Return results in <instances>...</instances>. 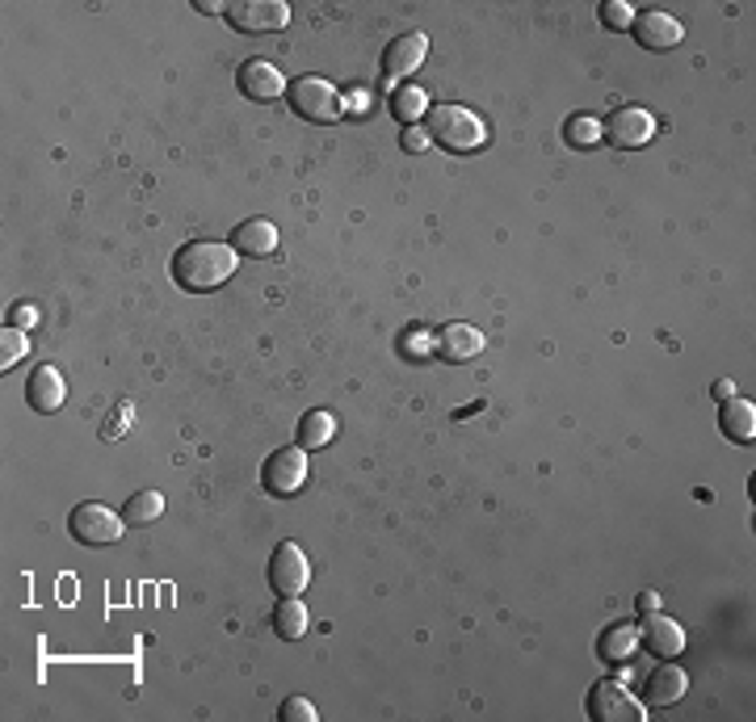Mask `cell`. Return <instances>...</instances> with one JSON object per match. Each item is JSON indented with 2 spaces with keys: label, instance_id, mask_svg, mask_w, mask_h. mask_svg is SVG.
<instances>
[{
  "label": "cell",
  "instance_id": "1",
  "mask_svg": "<svg viewBox=\"0 0 756 722\" xmlns=\"http://www.w3.org/2000/svg\"><path fill=\"white\" fill-rule=\"evenodd\" d=\"M236 248L232 244H218V240H189L186 248H177L173 257V282L186 291V295H211L218 291L232 273H236Z\"/></svg>",
  "mask_w": 756,
  "mask_h": 722
},
{
  "label": "cell",
  "instance_id": "2",
  "mask_svg": "<svg viewBox=\"0 0 756 722\" xmlns=\"http://www.w3.org/2000/svg\"><path fill=\"white\" fill-rule=\"evenodd\" d=\"M425 131H429V143L446 147L450 156H471L487 143L484 118L471 114L466 106H429Z\"/></svg>",
  "mask_w": 756,
  "mask_h": 722
},
{
  "label": "cell",
  "instance_id": "3",
  "mask_svg": "<svg viewBox=\"0 0 756 722\" xmlns=\"http://www.w3.org/2000/svg\"><path fill=\"white\" fill-rule=\"evenodd\" d=\"M286 102L295 109L298 118H307V122H341L345 118V102H341V93L332 88L328 81L320 76H298V81L286 84Z\"/></svg>",
  "mask_w": 756,
  "mask_h": 722
},
{
  "label": "cell",
  "instance_id": "4",
  "mask_svg": "<svg viewBox=\"0 0 756 722\" xmlns=\"http://www.w3.org/2000/svg\"><path fill=\"white\" fill-rule=\"evenodd\" d=\"M589 719L593 722H643L648 706L639 697H630V689L622 680H596L589 689Z\"/></svg>",
  "mask_w": 756,
  "mask_h": 722
},
{
  "label": "cell",
  "instance_id": "5",
  "mask_svg": "<svg viewBox=\"0 0 756 722\" xmlns=\"http://www.w3.org/2000/svg\"><path fill=\"white\" fill-rule=\"evenodd\" d=\"M122 517L106 505H97V500H88V505H76L72 517H68V530L72 537L81 542V546H114L118 537H122Z\"/></svg>",
  "mask_w": 756,
  "mask_h": 722
},
{
  "label": "cell",
  "instance_id": "6",
  "mask_svg": "<svg viewBox=\"0 0 756 722\" xmlns=\"http://www.w3.org/2000/svg\"><path fill=\"white\" fill-rule=\"evenodd\" d=\"M601 139L614 143L622 152H635V147H648L655 139V118L643 106H618L605 122H601Z\"/></svg>",
  "mask_w": 756,
  "mask_h": 722
},
{
  "label": "cell",
  "instance_id": "7",
  "mask_svg": "<svg viewBox=\"0 0 756 722\" xmlns=\"http://www.w3.org/2000/svg\"><path fill=\"white\" fill-rule=\"evenodd\" d=\"M223 13H227V26L240 29V34H273V29H286V22H291V9L282 0H236Z\"/></svg>",
  "mask_w": 756,
  "mask_h": 722
},
{
  "label": "cell",
  "instance_id": "8",
  "mask_svg": "<svg viewBox=\"0 0 756 722\" xmlns=\"http://www.w3.org/2000/svg\"><path fill=\"white\" fill-rule=\"evenodd\" d=\"M307 480V450L303 446H291V450H277V454L265 458L261 466V487L270 496H295L298 487Z\"/></svg>",
  "mask_w": 756,
  "mask_h": 722
},
{
  "label": "cell",
  "instance_id": "9",
  "mask_svg": "<svg viewBox=\"0 0 756 722\" xmlns=\"http://www.w3.org/2000/svg\"><path fill=\"white\" fill-rule=\"evenodd\" d=\"M311 584V563L298 551V542H282L270 559V589L277 596H303Z\"/></svg>",
  "mask_w": 756,
  "mask_h": 722
},
{
  "label": "cell",
  "instance_id": "10",
  "mask_svg": "<svg viewBox=\"0 0 756 722\" xmlns=\"http://www.w3.org/2000/svg\"><path fill=\"white\" fill-rule=\"evenodd\" d=\"M425 55H429V34H421V29L395 34V38L382 47V76H387V81H404V76H412V72L425 63Z\"/></svg>",
  "mask_w": 756,
  "mask_h": 722
},
{
  "label": "cell",
  "instance_id": "11",
  "mask_svg": "<svg viewBox=\"0 0 756 722\" xmlns=\"http://www.w3.org/2000/svg\"><path fill=\"white\" fill-rule=\"evenodd\" d=\"M236 84H240V93L248 102H277V97H286V81H282V72L273 68L270 59H244L236 68Z\"/></svg>",
  "mask_w": 756,
  "mask_h": 722
},
{
  "label": "cell",
  "instance_id": "12",
  "mask_svg": "<svg viewBox=\"0 0 756 722\" xmlns=\"http://www.w3.org/2000/svg\"><path fill=\"white\" fill-rule=\"evenodd\" d=\"M630 34L639 38L643 51H673L676 43L685 38V26L676 17H669V13H660V9H648V13H635Z\"/></svg>",
  "mask_w": 756,
  "mask_h": 722
},
{
  "label": "cell",
  "instance_id": "13",
  "mask_svg": "<svg viewBox=\"0 0 756 722\" xmlns=\"http://www.w3.org/2000/svg\"><path fill=\"white\" fill-rule=\"evenodd\" d=\"M433 348L441 362L450 366H462V362H475L484 353V332L471 328V323H446L437 336H433Z\"/></svg>",
  "mask_w": 756,
  "mask_h": 722
},
{
  "label": "cell",
  "instance_id": "14",
  "mask_svg": "<svg viewBox=\"0 0 756 722\" xmlns=\"http://www.w3.org/2000/svg\"><path fill=\"white\" fill-rule=\"evenodd\" d=\"M643 617H648V622H643V630H639V642L648 647L651 655H660V660H676V655L685 651V630L664 614H643Z\"/></svg>",
  "mask_w": 756,
  "mask_h": 722
},
{
  "label": "cell",
  "instance_id": "15",
  "mask_svg": "<svg viewBox=\"0 0 756 722\" xmlns=\"http://www.w3.org/2000/svg\"><path fill=\"white\" fill-rule=\"evenodd\" d=\"M26 400L34 412H43V416H51V412H59L63 407V400H68V387H63V375L55 370V366H38L34 375H29L26 382Z\"/></svg>",
  "mask_w": 756,
  "mask_h": 722
},
{
  "label": "cell",
  "instance_id": "16",
  "mask_svg": "<svg viewBox=\"0 0 756 722\" xmlns=\"http://www.w3.org/2000/svg\"><path fill=\"white\" fill-rule=\"evenodd\" d=\"M685 689H689V676L676 664H655L648 672V680H643V697L651 706H676L685 697Z\"/></svg>",
  "mask_w": 756,
  "mask_h": 722
},
{
  "label": "cell",
  "instance_id": "17",
  "mask_svg": "<svg viewBox=\"0 0 756 722\" xmlns=\"http://www.w3.org/2000/svg\"><path fill=\"white\" fill-rule=\"evenodd\" d=\"M232 248L240 257H270L277 248V227L270 218H244L240 227H232Z\"/></svg>",
  "mask_w": 756,
  "mask_h": 722
},
{
  "label": "cell",
  "instance_id": "18",
  "mask_svg": "<svg viewBox=\"0 0 756 722\" xmlns=\"http://www.w3.org/2000/svg\"><path fill=\"white\" fill-rule=\"evenodd\" d=\"M719 428L728 433L731 441L740 446H753L756 441V407L748 400H728L719 412Z\"/></svg>",
  "mask_w": 756,
  "mask_h": 722
},
{
  "label": "cell",
  "instance_id": "19",
  "mask_svg": "<svg viewBox=\"0 0 756 722\" xmlns=\"http://www.w3.org/2000/svg\"><path fill=\"white\" fill-rule=\"evenodd\" d=\"M635 647H639V630L635 626H610V630H601V639H596V655L605 660V664H626L630 655H635Z\"/></svg>",
  "mask_w": 756,
  "mask_h": 722
},
{
  "label": "cell",
  "instance_id": "20",
  "mask_svg": "<svg viewBox=\"0 0 756 722\" xmlns=\"http://www.w3.org/2000/svg\"><path fill=\"white\" fill-rule=\"evenodd\" d=\"M336 437V416L324 412V407H316V412H307L303 421H298V446L311 454V450H324L328 441Z\"/></svg>",
  "mask_w": 756,
  "mask_h": 722
},
{
  "label": "cell",
  "instance_id": "21",
  "mask_svg": "<svg viewBox=\"0 0 756 722\" xmlns=\"http://www.w3.org/2000/svg\"><path fill=\"white\" fill-rule=\"evenodd\" d=\"M421 114H429V97H425V88L404 84V88L391 93V118H395L400 127H416Z\"/></svg>",
  "mask_w": 756,
  "mask_h": 722
},
{
  "label": "cell",
  "instance_id": "22",
  "mask_svg": "<svg viewBox=\"0 0 756 722\" xmlns=\"http://www.w3.org/2000/svg\"><path fill=\"white\" fill-rule=\"evenodd\" d=\"M161 517H164L161 492H135V496L127 500V509H122L127 530H143V525H152V521H161Z\"/></svg>",
  "mask_w": 756,
  "mask_h": 722
},
{
  "label": "cell",
  "instance_id": "23",
  "mask_svg": "<svg viewBox=\"0 0 756 722\" xmlns=\"http://www.w3.org/2000/svg\"><path fill=\"white\" fill-rule=\"evenodd\" d=\"M307 609H303V601L298 596H286V601H277V609H273V630L282 635L286 642H295L307 635Z\"/></svg>",
  "mask_w": 756,
  "mask_h": 722
},
{
  "label": "cell",
  "instance_id": "24",
  "mask_svg": "<svg viewBox=\"0 0 756 722\" xmlns=\"http://www.w3.org/2000/svg\"><path fill=\"white\" fill-rule=\"evenodd\" d=\"M26 328H13V323H4V332H0V370H13L22 357H26Z\"/></svg>",
  "mask_w": 756,
  "mask_h": 722
},
{
  "label": "cell",
  "instance_id": "25",
  "mask_svg": "<svg viewBox=\"0 0 756 722\" xmlns=\"http://www.w3.org/2000/svg\"><path fill=\"white\" fill-rule=\"evenodd\" d=\"M564 139L571 147H593L596 139H601V122L589 118V114H571L564 127Z\"/></svg>",
  "mask_w": 756,
  "mask_h": 722
},
{
  "label": "cell",
  "instance_id": "26",
  "mask_svg": "<svg viewBox=\"0 0 756 722\" xmlns=\"http://www.w3.org/2000/svg\"><path fill=\"white\" fill-rule=\"evenodd\" d=\"M601 22L610 29H630V22H635V9L630 4H622V0H605L601 4Z\"/></svg>",
  "mask_w": 756,
  "mask_h": 722
},
{
  "label": "cell",
  "instance_id": "27",
  "mask_svg": "<svg viewBox=\"0 0 756 722\" xmlns=\"http://www.w3.org/2000/svg\"><path fill=\"white\" fill-rule=\"evenodd\" d=\"M277 719L282 722H316V706H311L307 697H286L282 710H277Z\"/></svg>",
  "mask_w": 756,
  "mask_h": 722
},
{
  "label": "cell",
  "instance_id": "28",
  "mask_svg": "<svg viewBox=\"0 0 756 722\" xmlns=\"http://www.w3.org/2000/svg\"><path fill=\"white\" fill-rule=\"evenodd\" d=\"M400 143H404V152H425V147H429V131H425L421 122H416V127H404Z\"/></svg>",
  "mask_w": 756,
  "mask_h": 722
},
{
  "label": "cell",
  "instance_id": "29",
  "mask_svg": "<svg viewBox=\"0 0 756 722\" xmlns=\"http://www.w3.org/2000/svg\"><path fill=\"white\" fill-rule=\"evenodd\" d=\"M127 421H131V407H127V403H118V412H114V421H109V416H106V428H102V437H106V441H109V437H122V433H127V428H122V425H127Z\"/></svg>",
  "mask_w": 756,
  "mask_h": 722
},
{
  "label": "cell",
  "instance_id": "30",
  "mask_svg": "<svg viewBox=\"0 0 756 722\" xmlns=\"http://www.w3.org/2000/svg\"><path fill=\"white\" fill-rule=\"evenodd\" d=\"M710 395H714V400H719V403H728L731 395H735V382H731V378H719V382L710 387Z\"/></svg>",
  "mask_w": 756,
  "mask_h": 722
},
{
  "label": "cell",
  "instance_id": "31",
  "mask_svg": "<svg viewBox=\"0 0 756 722\" xmlns=\"http://www.w3.org/2000/svg\"><path fill=\"white\" fill-rule=\"evenodd\" d=\"M9 323H13V328H29V323H34V307H17V311L9 316Z\"/></svg>",
  "mask_w": 756,
  "mask_h": 722
},
{
  "label": "cell",
  "instance_id": "32",
  "mask_svg": "<svg viewBox=\"0 0 756 722\" xmlns=\"http://www.w3.org/2000/svg\"><path fill=\"white\" fill-rule=\"evenodd\" d=\"M655 609H660V596H655V592H643V596H639V614H655Z\"/></svg>",
  "mask_w": 756,
  "mask_h": 722
},
{
  "label": "cell",
  "instance_id": "33",
  "mask_svg": "<svg viewBox=\"0 0 756 722\" xmlns=\"http://www.w3.org/2000/svg\"><path fill=\"white\" fill-rule=\"evenodd\" d=\"M227 4H215V0H198V13H223Z\"/></svg>",
  "mask_w": 756,
  "mask_h": 722
}]
</instances>
